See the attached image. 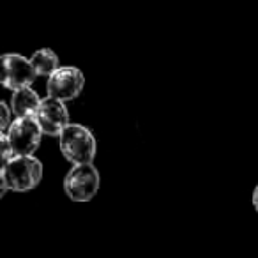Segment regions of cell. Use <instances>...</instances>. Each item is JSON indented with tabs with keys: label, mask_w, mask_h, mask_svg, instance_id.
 <instances>
[{
	"label": "cell",
	"mask_w": 258,
	"mask_h": 258,
	"mask_svg": "<svg viewBox=\"0 0 258 258\" xmlns=\"http://www.w3.org/2000/svg\"><path fill=\"white\" fill-rule=\"evenodd\" d=\"M85 87V76L82 69L75 66H60L51 76H48L46 90L48 96L58 101H73L82 94Z\"/></svg>",
	"instance_id": "obj_5"
},
{
	"label": "cell",
	"mask_w": 258,
	"mask_h": 258,
	"mask_svg": "<svg viewBox=\"0 0 258 258\" xmlns=\"http://www.w3.org/2000/svg\"><path fill=\"white\" fill-rule=\"evenodd\" d=\"M0 110H2V115H0V133H8L11 124L15 122V111H13L11 104H8L6 101L0 103Z\"/></svg>",
	"instance_id": "obj_10"
},
{
	"label": "cell",
	"mask_w": 258,
	"mask_h": 258,
	"mask_svg": "<svg viewBox=\"0 0 258 258\" xmlns=\"http://www.w3.org/2000/svg\"><path fill=\"white\" fill-rule=\"evenodd\" d=\"M253 207H254V211L258 212V184L254 186V191H253Z\"/></svg>",
	"instance_id": "obj_12"
},
{
	"label": "cell",
	"mask_w": 258,
	"mask_h": 258,
	"mask_svg": "<svg viewBox=\"0 0 258 258\" xmlns=\"http://www.w3.org/2000/svg\"><path fill=\"white\" fill-rule=\"evenodd\" d=\"M0 145H2V165H6L8 161H11L15 158V151H13L11 144H9V138L6 133H0Z\"/></svg>",
	"instance_id": "obj_11"
},
{
	"label": "cell",
	"mask_w": 258,
	"mask_h": 258,
	"mask_svg": "<svg viewBox=\"0 0 258 258\" xmlns=\"http://www.w3.org/2000/svg\"><path fill=\"white\" fill-rule=\"evenodd\" d=\"M41 97L32 87H23L13 92L11 108L15 111V117H34L41 104Z\"/></svg>",
	"instance_id": "obj_8"
},
{
	"label": "cell",
	"mask_w": 258,
	"mask_h": 258,
	"mask_svg": "<svg viewBox=\"0 0 258 258\" xmlns=\"http://www.w3.org/2000/svg\"><path fill=\"white\" fill-rule=\"evenodd\" d=\"M43 163L34 156H15L11 161L2 165L0 172V197L6 191L27 193L36 189L43 180Z\"/></svg>",
	"instance_id": "obj_1"
},
{
	"label": "cell",
	"mask_w": 258,
	"mask_h": 258,
	"mask_svg": "<svg viewBox=\"0 0 258 258\" xmlns=\"http://www.w3.org/2000/svg\"><path fill=\"white\" fill-rule=\"evenodd\" d=\"M37 73L34 69L30 58L18 53H6L2 57V85L9 90H18L23 87H30Z\"/></svg>",
	"instance_id": "obj_6"
},
{
	"label": "cell",
	"mask_w": 258,
	"mask_h": 258,
	"mask_svg": "<svg viewBox=\"0 0 258 258\" xmlns=\"http://www.w3.org/2000/svg\"><path fill=\"white\" fill-rule=\"evenodd\" d=\"M34 117H36L39 127L43 129V133L48 137H60L62 131L71 124L66 103L50 96L41 101Z\"/></svg>",
	"instance_id": "obj_7"
},
{
	"label": "cell",
	"mask_w": 258,
	"mask_h": 258,
	"mask_svg": "<svg viewBox=\"0 0 258 258\" xmlns=\"http://www.w3.org/2000/svg\"><path fill=\"white\" fill-rule=\"evenodd\" d=\"M6 135L16 156H34L44 133L36 117H16Z\"/></svg>",
	"instance_id": "obj_4"
},
{
	"label": "cell",
	"mask_w": 258,
	"mask_h": 258,
	"mask_svg": "<svg viewBox=\"0 0 258 258\" xmlns=\"http://www.w3.org/2000/svg\"><path fill=\"white\" fill-rule=\"evenodd\" d=\"M101 187L99 170L94 163L73 165L64 177V193L73 202H90Z\"/></svg>",
	"instance_id": "obj_3"
},
{
	"label": "cell",
	"mask_w": 258,
	"mask_h": 258,
	"mask_svg": "<svg viewBox=\"0 0 258 258\" xmlns=\"http://www.w3.org/2000/svg\"><path fill=\"white\" fill-rule=\"evenodd\" d=\"M60 152L71 165L94 163L97 142L89 127L82 124H69L58 137Z\"/></svg>",
	"instance_id": "obj_2"
},
{
	"label": "cell",
	"mask_w": 258,
	"mask_h": 258,
	"mask_svg": "<svg viewBox=\"0 0 258 258\" xmlns=\"http://www.w3.org/2000/svg\"><path fill=\"white\" fill-rule=\"evenodd\" d=\"M30 62H32L34 69H36L37 76H51L58 68V55L55 53L50 48H41L36 53L30 57Z\"/></svg>",
	"instance_id": "obj_9"
}]
</instances>
